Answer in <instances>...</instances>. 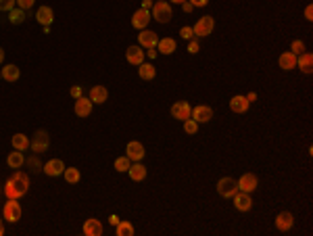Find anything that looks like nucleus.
<instances>
[{
	"label": "nucleus",
	"instance_id": "nucleus-9",
	"mask_svg": "<svg viewBox=\"0 0 313 236\" xmlns=\"http://www.w3.org/2000/svg\"><path fill=\"white\" fill-rule=\"evenodd\" d=\"M157 42L159 36L152 30H140V34H138V44L144 48H157Z\"/></svg>",
	"mask_w": 313,
	"mask_h": 236
},
{
	"label": "nucleus",
	"instance_id": "nucleus-34",
	"mask_svg": "<svg viewBox=\"0 0 313 236\" xmlns=\"http://www.w3.org/2000/svg\"><path fill=\"white\" fill-rule=\"evenodd\" d=\"M184 130L188 132V134H197V132H198V123L190 117V119H186V121H184Z\"/></svg>",
	"mask_w": 313,
	"mask_h": 236
},
{
	"label": "nucleus",
	"instance_id": "nucleus-23",
	"mask_svg": "<svg viewBox=\"0 0 313 236\" xmlns=\"http://www.w3.org/2000/svg\"><path fill=\"white\" fill-rule=\"evenodd\" d=\"M248 105H250V102L247 101V96H240V94L234 96V99L230 101V109H232L234 113H247Z\"/></svg>",
	"mask_w": 313,
	"mask_h": 236
},
{
	"label": "nucleus",
	"instance_id": "nucleus-31",
	"mask_svg": "<svg viewBox=\"0 0 313 236\" xmlns=\"http://www.w3.org/2000/svg\"><path fill=\"white\" fill-rule=\"evenodd\" d=\"M63 176H65V180L69 184H78L80 182V169L78 168H65Z\"/></svg>",
	"mask_w": 313,
	"mask_h": 236
},
{
	"label": "nucleus",
	"instance_id": "nucleus-19",
	"mask_svg": "<svg viewBox=\"0 0 313 236\" xmlns=\"http://www.w3.org/2000/svg\"><path fill=\"white\" fill-rule=\"evenodd\" d=\"M297 67H301L303 73H311L313 71V54L311 52L297 54Z\"/></svg>",
	"mask_w": 313,
	"mask_h": 236
},
{
	"label": "nucleus",
	"instance_id": "nucleus-10",
	"mask_svg": "<svg viewBox=\"0 0 313 236\" xmlns=\"http://www.w3.org/2000/svg\"><path fill=\"white\" fill-rule=\"evenodd\" d=\"M42 171H44L46 176H50V178H54V176H61V173L65 171V163H63L61 159H50V161H48V163L42 165Z\"/></svg>",
	"mask_w": 313,
	"mask_h": 236
},
{
	"label": "nucleus",
	"instance_id": "nucleus-25",
	"mask_svg": "<svg viewBox=\"0 0 313 236\" xmlns=\"http://www.w3.org/2000/svg\"><path fill=\"white\" fill-rule=\"evenodd\" d=\"M176 40H171V38H163V40H159L157 42V52H163V54H173L176 52Z\"/></svg>",
	"mask_w": 313,
	"mask_h": 236
},
{
	"label": "nucleus",
	"instance_id": "nucleus-15",
	"mask_svg": "<svg viewBox=\"0 0 313 236\" xmlns=\"http://www.w3.org/2000/svg\"><path fill=\"white\" fill-rule=\"evenodd\" d=\"M236 184H238V190L242 192H253L257 188V184H259V180H257L255 173H245Z\"/></svg>",
	"mask_w": 313,
	"mask_h": 236
},
{
	"label": "nucleus",
	"instance_id": "nucleus-41",
	"mask_svg": "<svg viewBox=\"0 0 313 236\" xmlns=\"http://www.w3.org/2000/svg\"><path fill=\"white\" fill-rule=\"evenodd\" d=\"M192 6H207L209 4V0H188Z\"/></svg>",
	"mask_w": 313,
	"mask_h": 236
},
{
	"label": "nucleus",
	"instance_id": "nucleus-26",
	"mask_svg": "<svg viewBox=\"0 0 313 236\" xmlns=\"http://www.w3.org/2000/svg\"><path fill=\"white\" fill-rule=\"evenodd\" d=\"M0 71H2V80H6V82H17L19 75H21L17 65H4Z\"/></svg>",
	"mask_w": 313,
	"mask_h": 236
},
{
	"label": "nucleus",
	"instance_id": "nucleus-30",
	"mask_svg": "<svg viewBox=\"0 0 313 236\" xmlns=\"http://www.w3.org/2000/svg\"><path fill=\"white\" fill-rule=\"evenodd\" d=\"M115 234L117 236H134V226H132L130 221H119V224L115 226Z\"/></svg>",
	"mask_w": 313,
	"mask_h": 236
},
{
	"label": "nucleus",
	"instance_id": "nucleus-52",
	"mask_svg": "<svg viewBox=\"0 0 313 236\" xmlns=\"http://www.w3.org/2000/svg\"><path fill=\"white\" fill-rule=\"evenodd\" d=\"M0 78H2V71H0Z\"/></svg>",
	"mask_w": 313,
	"mask_h": 236
},
{
	"label": "nucleus",
	"instance_id": "nucleus-14",
	"mask_svg": "<svg viewBox=\"0 0 313 236\" xmlns=\"http://www.w3.org/2000/svg\"><path fill=\"white\" fill-rule=\"evenodd\" d=\"M150 23V13L144 11V9H138L134 15H132V25L136 27V30H146V25Z\"/></svg>",
	"mask_w": 313,
	"mask_h": 236
},
{
	"label": "nucleus",
	"instance_id": "nucleus-47",
	"mask_svg": "<svg viewBox=\"0 0 313 236\" xmlns=\"http://www.w3.org/2000/svg\"><path fill=\"white\" fill-rule=\"evenodd\" d=\"M150 6H152V2H150V0H144V2H142V9H144V11H148Z\"/></svg>",
	"mask_w": 313,
	"mask_h": 236
},
{
	"label": "nucleus",
	"instance_id": "nucleus-44",
	"mask_svg": "<svg viewBox=\"0 0 313 236\" xmlns=\"http://www.w3.org/2000/svg\"><path fill=\"white\" fill-rule=\"evenodd\" d=\"M182 6H184V13H192V9H194V6L188 2V0H186V2H182Z\"/></svg>",
	"mask_w": 313,
	"mask_h": 236
},
{
	"label": "nucleus",
	"instance_id": "nucleus-45",
	"mask_svg": "<svg viewBox=\"0 0 313 236\" xmlns=\"http://www.w3.org/2000/svg\"><path fill=\"white\" fill-rule=\"evenodd\" d=\"M146 51H148V52H146V54H148L150 59H155V57H157V48H146Z\"/></svg>",
	"mask_w": 313,
	"mask_h": 236
},
{
	"label": "nucleus",
	"instance_id": "nucleus-18",
	"mask_svg": "<svg viewBox=\"0 0 313 236\" xmlns=\"http://www.w3.org/2000/svg\"><path fill=\"white\" fill-rule=\"evenodd\" d=\"M125 155L130 157V161H142V157H144V147L140 142H130L128 144V149H125Z\"/></svg>",
	"mask_w": 313,
	"mask_h": 236
},
{
	"label": "nucleus",
	"instance_id": "nucleus-38",
	"mask_svg": "<svg viewBox=\"0 0 313 236\" xmlns=\"http://www.w3.org/2000/svg\"><path fill=\"white\" fill-rule=\"evenodd\" d=\"M180 36H182L184 40H190V38H194V32H192V27H182V30H180Z\"/></svg>",
	"mask_w": 313,
	"mask_h": 236
},
{
	"label": "nucleus",
	"instance_id": "nucleus-5",
	"mask_svg": "<svg viewBox=\"0 0 313 236\" xmlns=\"http://www.w3.org/2000/svg\"><path fill=\"white\" fill-rule=\"evenodd\" d=\"M217 192L224 199H232L236 192H238V184H236L234 178H221L217 182Z\"/></svg>",
	"mask_w": 313,
	"mask_h": 236
},
{
	"label": "nucleus",
	"instance_id": "nucleus-32",
	"mask_svg": "<svg viewBox=\"0 0 313 236\" xmlns=\"http://www.w3.org/2000/svg\"><path fill=\"white\" fill-rule=\"evenodd\" d=\"M11 15H9V19H11V23H15V25H21L25 21V11L23 9H13V11H9Z\"/></svg>",
	"mask_w": 313,
	"mask_h": 236
},
{
	"label": "nucleus",
	"instance_id": "nucleus-24",
	"mask_svg": "<svg viewBox=\"0 0 313 236\" xmlns=\"http://www.w3.org/2000/svg\"><path fill=\"white\" fill-rule=\"evenodd\" d=\"M128 173H130V178L134 180V182H142V180L146 178V168L140 161H134V165H130Z\"/></svg>",
	"mask_w": 313,
	"mask_h": 236
},
{
	"label": "nucleus",
	"instance_id": "nucleus-3",
	"mask_svg": "<svg viewBox=\"0 0 313 236\" xmlns=\"http://www.w3.org/2000/svg\"><path fill=\"white\" fill-rule=\"evenodd\" d=\"M48 144H50V136H48L46 130H38L36 134H33V140L30 142V147L33 152H46L48 151Z\"/></svg>",
	"mask_w": 313,
	"mask_h": 236
},
{
	"label": "nucleus",
	"instance_id": "nucleus-21",
	"mask_svg": "<svg viewBox=\"0 0 313 236\" xmlns=\"http://www.w3.org/2000/svg\"><path fill=\"white\" fill-rule=\"evenodd\" d=\"M83 234L86 236H102V224L94 218L86 219V224H83Z\"/></svg>",
	"mask_w": 313,
	"mask_h": 236
},
{
	"label": "nucleus",
	"instance_id": "nucleus-39",
	"mask_svg": "<svg viewBox=\"0 0 313 236\" xmlns=\"http://www.w3.org/2000/svg\"><path fill=\"white\" fill-rule=\"evenodd\" d=\"M188 52H190V54H197L198 52V42H197V40H192V42L188 44Z\"/></svg>",
	"mask_w": 313,
	"mask_h": 236
},
{
	"label": "nucleus",
	"instance_id": "nucleus-42",
	"mask_svg": "<svg viewBox=\"0 0 313 236\" xmlns=\"http://www.w3.org/2000/svg\"><path fill=\"white\" fill-rule=\"evenodd\" d=\"M71 96H73V99H80V96H82V88L80 86H73L71 88Z\"/></svg>",
	"mask_w": 313,
	"mask_h": 236
},
{
	"label": "nucleus",
	"instance_id": "nucleus-40",
	"mask_svg": "<svg viewBox=\"0 0 313 236\" xmlns=\"http://www.w3.org/2000/svg\"><path fill=\"white\" fill-rule=\"evenodd\" d=\"M27 163H30V168H32L33 171H38V169L42 168V165H40V161H38V159H33V157H32V159H30V161H27Z\"/></svg>",
	"mask_w": 313,
	"mask_h": 236
},
{
	"label": "nucleus",
	"instance_id": "nucleus-48",
	"mask_svg": "<svg viewBox=\"0 0 313 236\" xmlns=\"http://www.w3.org/2000/svg\"><path fill=\"white\" fill-rule=\"evenodd\" d=\"M255 99H257V94H255V92H250V94H247V101H248V102H253Z\"/></svg>",
	"mask_w": 313,
	"mask_h": 236
},
{
	"label": "nucleus",
	"instance_id": "nucleus-1",
	"mask_svg": "<svg viewBox=\"0 0 313 236\" xmlns=\"http://www.w3.org/2000/svg\"><path fill=\"white\" fill-rule=\"evenodd\" d=\"M27 188H30V178H27L23 171H17L15 176L4 184V194L9 199H21L27 192Z\"/></svg>",
	"mask_w": 313,
	"mask_h": 236
},
{
	"label": "nucleus",
	"instance_id": "nucleus-22",
	"mask_svg": "<svg viewBox=\"0 0 313 236\" xmlns=\"http://www.w3.org/2000/svg\"><path fill=\"white\" fill-rule=\"evenodd\" d=\"M278 65H280V69H284V71L295 69L297 67V54L295 52H282L280 59H278Z\"/></svg>",
	"mask_w": 313,
	"mask_h": 236
},
{
	"label": "nucleus",
	"instance_id": "nucleus-13",
	"mask_svg": "<svg viewBox=\"0 0 313 236\" xmlns=\"http://www.w3.org/2000/svg\"><path fill=\"white\" fill-rule=\"evenodd\" d=\"M292 224H295V218H292L290 211H280V213L276 215V228H278L280 232L290 230Z\"/></svg>",
	"mask_w": 313,
	"mask_h": 236
},
{
	"label": "nucleus",
	"instance_id": "nucleus-51",
	"mask_svg": "<svg viewBox=\"0 0 313 236\" xmlns=\"http://www.w3.org/2000/svg\"><path fill=\"white\" fill-rule=\"evenodd\" d=\"M4 234V226H2V219H0V236Z\"/></svg>",
	"mask_w": 313,
	"mask_h": 236
},
{
	"label": "nucleus",
	"instance_id": "nucleus-46",
	"mask_svg": "<svg viewBox=\"0 0 313 236\" xmlns=\"http://www.w3.org/2000/svg\"><path fill=\"white\" fill-rule=\"evenodd\" d=\"M109 221H111V226H117V224H119V218H117V215H111Z\"/></svg>",
	"mask_w": 313,
	"mask_h": 236
},
{
	"label": "nucleus",
	"instance_id": "nucleus-6",
	"mask_svg": "<svg viewBox=\"0 0 313 236\" xmlns=\"http://www.w3.org/2000/svg\"><path fill=\"white\" fill-rule=\"evenodd\" d=\"M2 215H4L6 221H13V224L21 219V207L17 203V199H9V201H6L4 209H2Z\"/></svg>",
	"mask_w": 313,
	"mask_h": 236
},
{
	"label": "nucleus",
	"instance_id": "nucleus-29",
	"mask_svg": "<svg viewBox=\"0 0 313 236\" xmlns=\"http://www.w3.org/2000/svg\"><path fill=\"white\" fill-rule=\"evenodd\" d=\"M13 147H15L17 151H25V149H30V138H27L25 134H15L13 136Z\"/></svg>",
	"mask_w": 313,
	"mask_h": 236
},
{
	"label": "nucleus",
	"instance_id": "nucleus-2",
	"mask_svg": "<svg viewBox=\"0 0 313 236\" xmlns=\"http://www.w3.org/2000/svg\"><path fill=\"white\" fill-rule=\"evenodd\" d=\"M171 6L163 2V0H159V2L152 4V17H155V21L159 23H169L171 21Z\"/></svg>",
	"mask_w": 313,
	"mask_h": 236
},
{
	"label": "nucleus",
	"instance_id": "nucleus-20",
	"mask_svg": "<svg viewBox=\"0 0 313 236\" xmlns=\"http://www.w3.org/2000/svg\"><path fill=\"white\" fill-rule=\"evenodd\" d=\"M36 19H38V23H42L44 27H50L52 19H54V13H52L50 6H40V9L36 11Z\"/></svg>",
	"mask_w": 313,
	"mask_h": 236
},
{
	"label": "nucleus",
	"instance_id": "nucleus-49",
	"mask_svg": "<svg viewBox=\"0 0 313 236\" xmlns=\"http://www.w3.org/2000/svg\"><path fill=\"white\" fill-rule=\"evenodd\" d=\"M169 2H173V4H182V2H186V0H169Z\"/></svg>",
	"mask_w": 313,
	"mask_h": 236
},
{
	"label": "nucleus",
	"instance_id": "nucleus-16",
	"mask_svg": "<svg viewBox=\"0 0 313 236\" xmlns=\"http://www.w3.org/2000/svg\"><path fill=\"white\" fill-rule=\"evenodd\" d=\"M92 105L94 102L86 99V96H80V99H75V115L78 117H88L92 113Z\"/></svg>",
	"mask_w": 313,
	"mask_h": 236
},
{
	"label": "nucleus",
	"instance_id": "nucleus-37",
	"mask_svg": "<svg viewBox=\"0 0 313 236\" xmlns=\"http://www.w3.org/2000/svg\"><path fill=\"white\" fill-rule=\"evenodd\" d=\"M33 2H36V0H17V6L19 9H23V11H30L33 6Z\"/></svg>",
	"mask_w": 313,
	"mask_h": 236
},
{
	"label": "nucleus",
	"instance_id": "nucleus-36",
	"mask_svg": "<svg viewBox=\"0 0 313 236\" xmlns=\"http://www.w3.org/2000/svg\"><path fill=\"white\" fill-rule=\"evenodd\" d=\"M17 0H0V11H13Z\"/></svg>",
	"mask_w": 313,
	"mask_h": 236
},
{
	"label": "nucleus",
	"instance_id": "nucleus-11",
	"mask_svg": "<svg viewBox=\"0 0 313 236\" xmlns=\"http://www.w3.org/2000/svg\"><path fill=\"white\" fill-rule=\"evenodd\" d=\"M234 207H236V209H238V211H248L250 209V207H253V199H250V192H236L234 194Z\"/></svg>",
	"mask_w": 313,
	"mask_h": 236
},
{
	"label": "nucleus",
	"instance_id": "nucleus-28",
	"mask_svg": "<svg viewBox=\"0 0 313 236\" xmlns=\"http://www.w3.org/2000/svg\"><path fill=\"white\" fill-rule=\"evenodd\" d=\"M6 163H9V168H13V169H19L21 165L25 163L23 151H17V149H15V152H11V155H9V159H6Z\"/></svg>",
	"mask_w": 313,
	"mask_h": 236
},
{
	"label": "nucleus",
	"instance_id": "nucleus-33",
	"mask_svg": "<svg viewBox=\"0 0 313 236\" xmlns=\"http://www.w3.org/2000/svg\"><path fill=\"white\" fill-rule=\"evenodd\" d=\"M130 165H132V161H130V157L125 155V157H117L115 159V169L117 171H128L130 169Z\"/></svg>",
	"mask_w": 313,
	"mask_h": 236
},
{
	"label": "nucleus",
	"instance_id": "nucleus-7",
	"mask_svg": "<svg viewBox=\"0 0 313 236\" xmlns=\"http://www.w3.org/2000/svg\"><path fill=\"white\" fill-rule=\"evenodd\" d=\"M190 113H192V107H190V102H186V101H178L171 105V115L180 121L190 119Z\"/></svg>",
	"mask_w": 313,
	"mask_h": 236
},
{
	"label": "nucleus",
	"instance_id": "nucleus-4",
	"mask_svg": "<svg viewBox=\"0 0 313 236\" xmlns=\"http://www.w3.org/2000/svg\"><path fill=\"white\" fill-rule=\"evenodd\" d=\"M213 27H215V21H213V17L205 15V17H200L198 21L194 23L192 32H194V36H197V38H205V36H209V34L213 32Z\"/></svg>",
	"mask_w": 313,
	"mask_h": 236
},
{
	"label": "nucleus",
	"instance_id": "nucleus-50",
	"mask_svg": "<svg viewBox=\"0 0 313 236\" xmlns=\"http://www.w3.org/2000/svg\"><path fill=\"white\" fill-rule=\"evenodd\" d=\"M2 61H4V51L0 48V63H2Z\"/></svg>",
	"mask_w": 313,
	"mask_h": 236
},
{
	"label": "nucleus",
	"instance_id": "nucleus-12",
	"mask_svg": "<svg viewBox=\"0 0 313 236\" xmlns=\"http://www.w3.org/2000/svg\"><path fill=\"white\" fill-rule=\"evenodd\" d=\"M144 57H146V52H142V46H128V51H125V59H128L130 65L144 63Z\"/></svg>",
	"mask_w": 313,
	"mask_h": 236
},
{
	"label": "nucleus",
	"instance_id": "nucleus-17",
	"mask_svg": "<svg viewBox=\"0 0 313 236\" xmlns=\"http://www.w3.org/2000/svg\"><path fill=\"white\" fill-rule=\"evenodd\" d=\"M92 102H96V105H102V102H107L109 99V90L104 86H92L90 88V96H88Z\"/></svg>",
	"mask_w": 313,
	"mask_h": 236
},
{
	"label": "nucleus",
	"instance_id": "nucleus-27",
	"mask_svg": "<svg viewBox=\"0 0 313 236\" xmlns=\"http://www.w3.org/2000/svg\"><path fill=\"white\" fill-rule=\"evenodd\" d=\"M138 75H140L142 80H152L157 75V69L152 63H140L138 65Z\"/></svg>",
	"mask_w": 313,
	"mask_h": 236
},
{
	"label": "nucleus",
	"instance_id": "nucleus-8",
	"mask_svg": "<svg viewBox=\"0 0 313 236\" xmlns=\"http://www.w3.org/2000/svg\"><path fill=\"white\" fill-rule=\"evenodd\" d=\"M190 117H192V119L197 121V123H207V121L213 119V109L207 107V105H198V107L192 109Z\"/></svg>",
	"mask_w": 313,
	"mask_h": 236
},
{
	"label": "nucleus",
	"instance_id": "nucleus-35",
	"mask_svg": "<svg viewBox=\"0 0 313 236\" xmlns=\"http://www.w3.org/2000/svg\"><path fill=\"white\" fill-rule=\"evenodd\" d=\"M290 52H295V54L305 52V44L301 42V40H295V42H292V46H290Z\"/></svg>",
	"mask_w": 313,
	"mask_h": 236
},
{
	"label": "nucleus",
	"instance_id": "nucleus-43",
	"mask_svg": "<svg viewBox=\"0 0 313 236\" xmlns=\"http://www.w3.org/2000/svg\"><path fill=\"white\" fill-rule=\"evenodd\" d=\"M305 19H307V21H311V19H313V6L311 4L305 9Z\"/></svg>",
	"mask_w": 313,
	"mask_h": 236
}]
</instances>
